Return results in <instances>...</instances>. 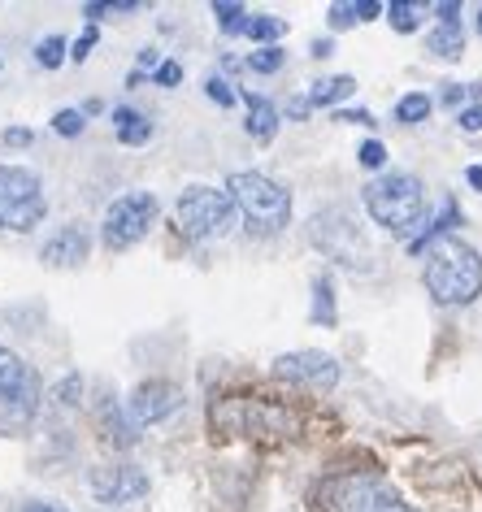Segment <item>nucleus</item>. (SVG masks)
<instances>
[{
  "mask_svg": "<svg viewBox=\"0 0 482 512\" xmlns=\"http://www.w3.org/2000/svg\"><path fill=\"white\" fill-rule=\"evenodd\" d=\"M209 426L222 439H261V443H278V439H300L304 434V417L291 400L278 395H222L209 408Z\"/></svg>",
  "mask_w": 482,
  "mask_h": 512,
  "instance_id": "nucleus-1",
  "label": "nucleus"
},
{
  "mask_svg": "<svg viewBox=\"0 0 482 512\" xmlns=\"http://www.w3.org/2000/svg\"><path fill=\"white\" fill-rule=\"evenodd\" d=\"M426 291L435 296V304H469L482 296V256L478 248H469L465 239H439L435 248L426 252Z\"/></svg>",
  "mask_w": 482,
  "mask_h": 512,
  "instance_id": "nucleus-2",
  "label": "nucleus"
},
{
  "mask_svg": "<svg viewBox=\"0 0 482 512\" xmlns=\"http://www.w3.org/2000/svg\"><path fill=\"white\" fill-rule=\"evenodd\" d=\"M226 196L235 200L239 217H244L248 230H257V235H278V230L291 222V191L283 183H274L270 174L239 170L226 178Z\"/></svg>",
  "mask_w": 482,
  "mask_h": 512,
  "instance_id": "nucleus-3",
  "label": "nucleus"
},
{
  "mask_svg": "<svg viewBox=\"0 0 482 512\" xmlns=\"http://www.w3.org/2000/svg\"><path fill=\"white\" fill-rule=\"evenodd\" d=\"M365 209L378 226H387L391 235H409L426 213V187L413 174H383L374 183H365Z\"/></svg>",
  "mask_w": 482,
  "mask_h": 512,
  "instance_id": "nucleus-4",
  "label": "nucleus"
},
{
  "mask_svg": "<svg viewBox=\"0 0 482 512\" xmlns=\"http://www.w3.org/2000/svg\"><path fill=\"white\" fill-rule=\"evenodd\" d=\"M235 200L218 187H187L179 204H174V226H179L183 239L205 243V239H222L226 230L235 226Z\"/></svg>",
  "mask_w": 482,
  "mask_h": 512,
  "instance_id": "nucleus-5",
  "label": "nucleus"
},
{
  "mask_svg": "<svg viewBox=\"0 0 482 512\" xmlns=\"http://www.w3.org/2000/svg\"><path fill=\"white\" fill-rule=\"evenodd\" d=\"M44 213L48 200L40 174L27 170V165H0V230L27 235L44 222Z\"/></svg>",
  "mask_w": 482,
  "mask_h": 512,
  "instance_id": "nucleus-6",
  "label": "nucleus"
},
{
  "mask_svg": "<svg viewBox=\"0 0 482 512\" xmlns=\"http://www.w3.org/2000/svg\"><path fill=\"white\" fill-rule=\"evenodd\" d=\"M161 217V200L152 196V191H126L105 209V226H100V243H105L109 252H122L139 243L148 235L152 226H157Z\"/></svg>",
  "mask_w": 482,
  "mask_h": 512,
  "instance_id": "nucleus-7",
  "label": "nucleus"
},
{
  "mask_svg": "<svg viewBox=\"0 0 482 512\" xmlns=\"http://www.w3.org/2000/svg\"><path fill=\"white\" fill-rule=\"evenodd\" d=\"M322 512H409V504L374 478H335L317 491Z\"/></svg>",
  "mask_w": 482,
  "mask_h": 512,
  "instance_id": "nucleus-8",
  "label": "nucleus"
},
{
  "mask_svg": "<svg viewBox=\"0 0 482 512\" xmlns=\"http://www.w3.org/2000/svg\"><path fill=\"white\" fill-rule=\"evenodd\" d=\"M274 374L283 382H291V387H304V391H331L339 382V365H335V356H326V352L300 348V352L278 356Z\"/></svg>",
  "mask_w": 482,
  "mask_h": 512,
  "instance_id": "nucleus-9",
  "label": "nucleus"
},
{
  "mask_svg": "<svg viewBox=\"0 0 482 512\" xmlns=\"http://www.w3.org/2000/svg\"><path fill=\"white\" fill-rule=\"evenodd\" d=\"M126 408H131V417L139 421V426H157V421H166V417H174L183 408V391L174 387V382H166V378H148V382H139V387L131 391Z\"/></svg>",
  "mask_w": 482,
  "mask_h": 512,
  "instance_id": "nucleus-10",
  "label": "nucleus"
},
{
  "mask_svg": "<svg viewBox=\"0 0 482 512\" xmlns=\"http://www.w3.org/2000/svg\"><path fill=\"white\" fill-rule=\"evenodd\" d=\"M92 495L100 504H135L148 495V473L135 465H100L92 469Z\"/></svg>",
  "mask_w": 482,
  "mask_h": 512,
  "instance_id": "nucleus-11",
  "label": "nucleus"
},
{
  "mask_svg": "<svg viewBox=\"0 0 482 512\" xmlns=\"http://www.w3.org/2000/svg\"><path fill=\"white\" fill-rule=\"evenodd\" d=\"M87 252H92V239H87L83 226H61L53 239L40 248V261L53 265V270H74V265L87 261Z\"/></svg>",
  "mask_w": 482,
  "mask_h": 512,
  "instance_id": "nucleus-12",
  "label": "nucleus"
},
{
  "mask_svg": "<svg viewBox=\"0 0 482 512\" xmlns=\"http://www.w3.org/2000/svg\"><path fill=\"white\" fill-rule=\"evenodd\" d=\"M35 413H40V378H35V369H31V378L22 382L14 395L0 400V421H9V426H27Z\"/></svg>",
  "mask_w": 482,
  "mask_h": 512,
  "instance_id": "nucleus-13",
  "label": "nucleus"
},
{
  "mask_svg": "<svg viewBox=\"0 0 482 512\" xmlns=\"http://www.w3.org/2000/svg\"><path fill=\"white\" fill-rule=\"evenodd\" d=\"M244 105H248V135L257 139V144H270L278 135V105L265 96H252V92L244 96Z\"/></svg>",
  "mask_w": 482,
  "mask_h": 512,
  "instance_id": "nucleus-14",
  "label": "nucleus"
},
{
  "mask_svg": "<svg viewBox=\"0 0 482 512\" xmlns=\"http://www.w3.org/2000/svg\"><path fill=\"white\" fill-rule=\"evenodd\" d=\"M113 126H118V139L126 148H139V144H148L152 139V122L144 118V113H135V109H113Z\"/></svg>",
  "mask_w": 482,
  "mask_h": 512,
  "instance_id": "nucleus-15",
  "label": "nucleus"
},
{
  "mask_svg": "<svg viewBox=\"0 0 482 512\" xmlns=\"http://www.w3.org/2000/svg\"><path fill=\"white\" fill-rule=\"evenodd\" d=\"M357 92V79H348V74H335V79H317L309 87V105L326 109V105H339V100H348Z\"/></svg>",
  "mask_w": 482,
  "mask_h": 512,
  "instance_id": "nucleus-16",
  "label": "nucleus"
},
{
  "mask_svg": "<svg viewBox=\"0 0 482 512\" xmlns=\"http://www.w3.org/2000/svg\"><path fill=\"white\" fill-rule=\"evenodd\" d=\"M383 14V5L378 0H348V5H331V27L335 31H348L357 27V22H370Z\"/></svg>",
  "mask_w": 482,
  "mask_h": 512,
  "instance_id": "nucleus-17",
  "label": "nucleus"
},
{
  "mask_svg": "<svg viewBox=\"0 0 482 512\" xmlns=\"http://www.w3.org/2000/svg\"><path fill=\"white\" fill-rule=\"evenodd\" d=\"M100 430H105L109 443L135 447V426H131V421H122V413H118V404H113V400L100 404Z\"/></svg>",
  "mask_w": 482,
  "mask_h": 512,
  "instance_id": "nucleus-18",
  "label": "nucleus"
},
{
  "mask_svg": "<svg viewBox=\"0 0 482 512\" xmlns=\"http://www.w3.org/2000/svg\"><path fill=\"white\" fill-rule=\"evenodd\" d=\"M27 378H31V365H22V356L9 352L5 343H0V400H5V395H14Z\"/></svg>",
  "mask_w": 482,
  "mask_h": 512,
  "instance_id": "nucleus-19",
  "label": "nucleus"
},
{
  "mask_svg": "<svg viewBox=\"0 0 482 512\" xmlns=\"http://www.w3.org/2000/svg\"><path fill=\"white\" fill-rule=\"evenodd\" d=\"M313 322H317V326H335V322H339V313H335V283H331V274L313 278Z\"/></svg>",
  "mask_w": 482,
  "mask_h": 512,
  "instance_id": "nucleus-20",
  "label": "nucleus"
},
{
  "mask_svg": "<svg viewBox=\"0 0 482 512\" xmlns=\"http://www.w3.org/2000/svg\"><path fill=\"white\" fill-rule=\"evenodd\" d=\"M426 48L435 57H443V61H456V57L465 53V31L461 27H435V31L426 35Z\"/></svg>",
  "mask_w": 482,
  "mask_h": 512,
  "instance_id": "nucleus-21",
  "label": "nucleus"
},
{
  "mask_svg": "<svg viewBox=\"0 0 482 512\" xmlns=\"http://www.w3.org/2000/svg\"><path fill=\"white\" fill-rule=\"evenodd\" d=\"M213 18H218V27L226 35H244L248 22H252V14L244 5H235V0H213Z\"/></svg>",
  "mask_w": 482,
  "mask_h": 512,
  "instance_id": "nucleus-22",
  "label": "nucleus"
},
{
  "mask_svg": "<svg viewBox=\"0 0 482 512\" xmlns=\"http://www.w3.org/2000/svg\"><path fill=\"white\" fill-rule=\"evenodd\" d=\"M430 109H435V100H430L426 92H409V96H400V105H396V122L417 126V122L430 118Z\"/></svg>",
  "mask_w": 482,
  "mask_h": 512,
  "instance_id": "nucleus-23",
  "label": "nucleus"
},
{
  "mask_svg": "<svg viewBox=\"0 0 482 512\" xmlns=\"http://www.w3.org/2000/svg\"><path fill=\"white\" fill-rule=\"evenodd\" d=\"M283 31H287V22H283V18H274V14H252V22H248V31H244V35H248V40H257L261 48H270Z\"/></svg>",
  "mask_w": 482,
  "mask_h": 512,
  "instance_id": "nucleus-24",
  "label": "nucleus"
},
{
  "mask_svg": "<svg viewBox=\"0 0 482 512\" xmlns=\"http://www.w3.org/2000/svg\"><path fill=\"white\" fill-rule=\"evenodd\" d=\"M422 14H426V5H400V0H396V5H387V22L396 31H404V35L422 27Z\"/></svg>",
  "mask_w": 482,
  "mask_h": 512,
  "instance_id": "nucleus-25",
  "label": "nucleus"
},
{
  "mask_svg": "<svg viewBox=\"0 0 482 512\" xmlns=\"http://www.w3.org/2000/svg\"><path fill=\"white\" fill-rule=\"evenodd\" d=\"M139 0H92V5H83V14L92 18V27H96V18H109V14H139Z\"/></svg>",
  "mask_w": 482,
  "mask_h": 512,
  "instance_id": "nucleus-26",
  "label": "nucleus"
},
{
  "mask_svg": "<svg viewBox=\"0 0 482 512\" xmlns=\"http://www.w3.org/2000/svg\"><path fill=\"white\" fill-rule=\"evenodd\" d=\"M35 61H40L44 70H57L61 61H66V40L61 35H48V40L35 44Z\"/></svg>",
  "mask_w": 482,
  "mask_h": 512,
  "instance_id": "nucleus-27",
  "label": "nucleus"
},
{
  "mask_svg": "<svg viewBox=\"0 0 482 512\" xmlns=\"http://www.w3.org/2000/svg\"><path fill=\"white\" fill-rule=\"evenodd\" d=\"M248 66L257 70V74H274L278 66H283V48H278V44H270V48H257V53L248 57Z\"/></svg>",
  "mask_w": 482,
  "mask_h": 512,
  "instance_id": "nucleus-28",
  "label": "nucleus"
},
{
  "mask_svg": "<svg viewBox=\"0 0 482 512\" xmlns=\"http://www.w3.org/2000/svg\"><path fill=\"white\" fill-rule=\"evenodd\" d=\"M83 126H87V113L83 109H61L57 118H53V131L57 135H79Z\"/></svg>",
  "mask_w": 482,
  "mask_h": 512,
  "instance_id": "nucleus-29",
  "label": "nucleus"
},
{
  "mask_svg": "<svg viewBox=\"0 0 482 512\" xmlns=\"http://www.w3.org/2000/svg\"><path fill=\"white\" fill-rule=\"evenodd\" d=\"M79 395H83V378H79V374H70V378H61V382H57L53 400L70 408V404H79Z\"/></svg>",
  "mask_w": 482,
  "mask_h": 512,
  "instance_id": "nucleus-30",
  "label": "nucleus"
},
{
  "mask_svg": "<svg viewBox=\"0 0 482 512\" xmlns=\"http://www.w3.org/2000/svg\"><path fill=\"white\" fill-rule=\"evenodd\" d=\"M205 92H209V100H213V105H222V109H231V105H235V92H231V83H226V79H218V74H213V79H205Z\"/></svg>",
  "mask_w": 482,
  "mask_h": 512,
  "instance_id": "nucleus-31",
  "label": "nucleus"
},
{
  "mask_svg": "<svg viewBox=\"0 0 482 512\" xmlns=\"http://www.w3.org/2000/svg\"><path fill=\"white\" fill-rule=\"evenodd\" d=\"M357 161L365 165V170H378V165L387 161V148L378 144V139H365V144H361V152H357Z\"/></svg>",
  "mask_w": 482,
  "mask_h": 512,
  "instance_id": "nucleus-32",
  "label": "nucleus"
},
{
  "mask_svg": "<svg viewBox=\"0 0 482 512\" xmlns=\"http://www.w3.org/2000/svg\"><path fill=\"white\" fill-rule=\"evenodd\" d=\"M96 40H100V31H96V27H87V31L79 35V40H74V44H70V61H87V57H92V48H96Z\"/></svg>",
  "mask_w": 482,
  "mask_h": 512,
  "instance_id": "nucleus-33",
  "label": "nucleus"
},
{
  "mask_svg": "<svg viewBox=\"0 0 482 512\" xmlns=\"http://www.w3.org/2000/svg\"><path fill=\"white\" fill-rule=\"evenodd\" d=\"M152 79H157L161 87H174V83L183 79V66H179V61H161V66H157V74H152Z\"/></svg>",
  "mask_w": 482,
  "mask_h": 512,
  "instance_id": "nucleus-34",
  "label": "nucleus"
},
{
  "mask_svg": "<svg viewBox=\"0 0 482 512\" xmlns=\"http://www.w3.org/2000/svg\"><path fill=\"white\" fill-rule=\"evenodd\" d=\"M435 14H439V27H461V5H456V0L435 5Z\"/></svg>",
  "mask_w": 482,
  "mask_h": 512,
  "instance_id": "nucleus-35",
  "label": "nucleus"
},
{
  "mask_svg": "<svg viewBox=\"0 0 482 512\" xmlns=\"http://www.w3.org/2000/svg\"><path fill=\"white\" fill-rule=\"evenodd\" d=\"M31 139H35V135L27 131V126H9V131H5V144H9V148H27Z\"/></svg>",
  "mask_w": 482,
  "mask_h": 512,
  "instance_id": "nucleus-36",
  "label": "nucleus"
},
{
  "mask_svg": "<svg viewBox=\"0 0 482 512\" xmlns=\"http://www.w3.org/2000/svg\"><path fill=\"white\" fill-rule=\"evenodd\" d=\"M461 126H465V131H482V105L461 109Z\"/></svg>",
  "mask_w": 482,
  "mask_h": 512,
  "instance_id": "nucleus-37",
  "label": "nucleus"
},
{
  "mask_svg": "<svg viewBox=\"0 0 482 512\" xmlns=\"http://www.w3.org/2000/svg\"><path fill=\"white\" fill-rule=\"evenodd\" d=\"M339 122H357V126H374V118L365 109H344L339 113Z\"/></svg>",
  "mask_w": 482,
  "mask_h": 512,
  "instance_id": "nucleus-38",
  "label": "nucleus"
},
{
  "mask_svg": "<svg viewBox=\"0 0 482 512\" xmlns=\"http://www.w3.org/2000/svg\"><path fill=\"white\" fill-rule=\"evenodd\" d=\"M157 66H161L157 48H144V53H139V70H157Z\"/></svg>",
  "mask_w": 482,
  "mask_h": 512,
  "instance_id": "nucleus-39",
  "label": "nucleus"
},
{
  "mask_svg": "<svg viewBox=\"0 0 482 512\" xmlns=\"http://www.w3.org/2000/svg\"><path fill=\"white\" fill-rule=\"evenodd\" d=\"M22 512H66V508H57V504H44V499H35V504H27Z\"/></svg>",
  "mask_w": 482,
  "mask_h": 512,
  "instance_id": "nucleus-40",
  "label": "nucleus"
},
{
  "mask_svg": "<svg viewBox=\"0 0 482 512\" xmlns=\"http://www.w3.org/2000/svg\"><path fill=\"white\" fill-rule=\"evenodd\" d=\"M465 178H469V187H478V191H482V165H469Z\"/></svg>",
  "mask_w": 482,
  "mask_h": 512,
  "instance_id": "nucleus-41",
  "label": "nucleus"
},
{
  "mask_svg": "<svg viewBox=\"0 0 482 512\" xmlns=\"http://www.w3.org/2000/svg\"><path fill=\"white\" fill-rule=\"evenodd\" d=\"M331 53H335L331 40H317V44H313V57H331Z\"/></svg>",
  "mask_w": 482,
  "mask_h": 512,
  "instance_id": "nucleus-42",
  "label": "nucleus"
},
{
  "mask_svg": "<svg viewBox=\"0 0 482 512\" xmlns=\"http://www.w3.org/2000/svg\"><path fill=\"white\" fill-rule=\"evenodd\" d=\"M478 35H482V9H478Z\"/></svg>",
  "mask_w": 482,
  "mask_h": 512,
  "instance_id": "nucleus-43",
  "label": "nucleus"
}]
</instances>
